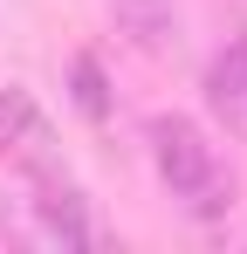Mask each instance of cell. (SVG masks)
Masks as SVG:
<instances>
[{"label": "cell", "mask_w": 247, "mask_h": 254, "mask_svg": "<svg viewBox=\"0 0 247 254\" xmlns=\"http://www.w3.org/2000/svg\"><path fill=\"white\" fill-rule=\"evenodd\" d=\"M151 165H158L165 192L179 199L185 220L213 227V220H227V213H234V172H227L220 144H213L192 117H179V110L151 117Z\"/></svg>", "instance_id": "obj_1"}, {"label": "cell", "mask_w": 247, "mask_h": 254, "mask_svg": "<svg viewBox=\"0 0 247 254\" xmlns=\"http://www.w3.org/2000/svg\"><path fill=\"white\" fill-rule=\"evenodd\" d=\"M0 158L28 179H48V172H69L62 165V144H55V124L28 89H0Z\"/></svg>", "instance_id": "obj_2"}, {"label": "cell", "mask_w": 247, "mask_h": 254, "mask_svg": "<svg viewBox=\"0 0 247 254\" xmlns=\"http://www.w3.org/2000/svg\"><path fill=\"white\" fill-rule=\"evenodd\" d=\"M35 186V227L41 241H62V248H103L110 234H103V220L89 206V192H82L69 172H48V179H28Z\"/></svg>", "instance_id": "obj_3"}, {"label": "cell", "mask_w": 247, "mask_h": 254, "mask_svg": "<svg viewBox=\"0 0 247 254\" xmlns=\"http://www.w3.org/2000/svg\"><path fill=\"white\" fill-rule=\"evenodd\" d=\"M206 103H213V117L227 124V137L247 144V35H234V42L206 62Z\"/></svg>", "instance_id": "obj_4"}, {"label": "cell", "mask_w": 247, "mask_h": 254, "mask_svg": "<svg viewBox=\"0 0 247 254\" xmlns=\"http://www.w3.org/2000/svg\"><path fill=\"white\" fill-rule=\"evenodd\" d=\"M110 7V21H117V35L137 55H165V48H179V0H103Z\"/></svg>", "instance_id": "obj_5"}, {"label": "cell", "mask_w": 247, "mask_h": 254, "mask_svg": "<svg viewBox=\"0 0 247 254\" xmlns=\"http://www.w3.org/2000/svg\"><path fill=\"white\" fill-rule=\"evenodd\" d=\"M69 96H76V110L89 124L110 117V83H103V62H96V55H76V62H69Z\"/></svg>", "instance_id": "obj_6"}]
</instances>
